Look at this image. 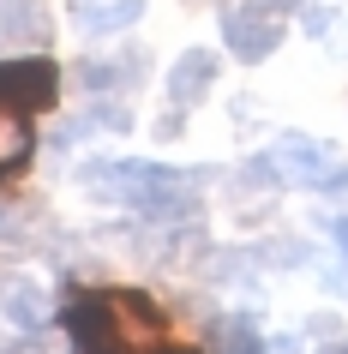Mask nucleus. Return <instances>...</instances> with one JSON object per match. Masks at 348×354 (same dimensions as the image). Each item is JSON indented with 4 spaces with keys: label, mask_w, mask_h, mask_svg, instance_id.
Here are the masks:
<instances>
[{
    "label": "nucleus",
    "mask_w": 348,
    "mask_h": 354,
    "mask_svg": "<svg viewBox=\"0 0 348 354\" xmlns=\"http://www.w3.org/2000/svg\"><path fill=\"white\" fill-rule=\"evenodd\" d=\"M60 324L73 336V354H204L192 342H174L168 336V313L145 288H127V282L73 295Z\"/></svg>",
    "instance_id": "f257e3e1"
},
{
    "label": "nucleus",
    "mask_w": 348,
    "mask_h": 354,
    "mask_svg": "<svg viewBox=\"0 0 348 354\" xmlns=\"http://www.w3.org/2000/svg\"><path fill=\"white\" fill-rule=\"evenodd\" d=\"M55 96H60V66L48 55L0 60V102H19V109L42 114V109H55Z\"/></svg>",
    "instance_id": "f03ea898"
},
{
    "label": "nucleus",
    "mask_w": 348,
    "mask_h": 354,
    "mask_svg": "<svg viewBox=\"0 0 348 354\" xmlns=\"http://www.w3.org/2000/svg\"><path fill=\"white\" fill-rule=\"evenodd\" d=\"M222 37H228V48H235L240 60H264L276 42H282V19L246 0V6H235V12L222 19Z\"/></svg>",
    "instance_id": "7ed1b4c3"
},
{
    "label": "nucleus",
    "mask_w": 348,
    "mask_h": 354,
    "mask_svg": "<svg viewBox=\"0 0 348 354\" xmlns=\"http://www.w3.org/2000/svg\"><path fill=\"white\" fill-rule=\"evenodd\" d=\"M37 156V132H30V109L19 102H0V187L19 180Z\"/></svg>",
    "instance_id": "20e7f679"
},
{
    "label": "nucleus",
    "mask_w": 348,
    "mask_h": 354,
    "mask_svg": "<svg viewBox=\"0 0 348 354\" xmlns=\"http://www.w3.org/2000/svg\"><path fill=\"white\" fill-rule=\"evenodd\" d=\"M271 156H276V168H282V180H294V187H318L330 168H336V162H330V150L312 145V138H300V132H294V138H282Z\"/></svg>",
    "instance_id": "39448f33"
},
{
    "label": "nucleus",
    "mask_w": 348,
    "mask_h": 354,
    "mask_svg": "<svg viewBox=\"0 0 348 354\" xmlns=\"http://www.w3.org/2000/svg\"><path fill=\"white\" fill-rule=\"evenodd\" d=\"M210 84H217V55H210V48L181 55V60H174V73H168V96H174V109H192Z\"/></svg>",
    "instance_id": "423d86ee"
},
{
    "label": "nucleus",
    "mask_w": 348,
    "mask_h": 354,
    "mask_svg": "<svg viewBox=\"0 0 348 354\" xmlns=\"http://www.w3.org/2000/svg\"><path fill=\"white\" fill-rule=\"evenodd\" d=\"M0 42H48L42 0H0Z\"/></svg>",
    "instance_id": "0eeeda50"
},
{
    "label": "nucleus",
    "mask_w": 348,
    "mask_h": 354,
    "mask_svg": "<svg viewBox=\"0 0 348 354\" xmlns=\"http://www.w3.org/2000/svg\"><path fill=\"white\" fill-rule=\"evenodd\" d=\"M138 12H145V0H84V6H78V24H84L91 37H109V30L138 24Z\"/></svg>",
    "instance_id": "6e6552de"
},
{
    "label": "nucleus",
    "mask_w": 348,
    "mask_h": 354,
    "mask_svg": "<svg viewBox=\"0 0 348 354\" xmlns=\"http://www.w3.org/2000/svg\"><path fill=\"white\" fill-rule=\"evenodd\" d=\"M48 295H42L37 282H19V288H6V324H19V330H37V324H48Z\"/></svg>",
    "instance_id": "1a4fd4ad"
},
{
    "label": "nucleus",
    "mask_w": 348,
    "mask_h": 354,
    "mask_svg": "<svg viewBox=\"0 0 348 354\" xmlns=\"http://www.w3.org/2000/svg\"><path fill=\"white\" fill-rule=\"evenodd\" d=\"M210 348L217 354H264V336H258L253 318H217V330H210Z\"/></svg>",
    "instance_id": "9d476101"
},
{
    "label": "nucleus",
    "mask_w": 348,
    "mask_h": 354,
    "mask_svg": "<svg viewBox=\"0 0 348 354\" xmlns=\"http://www.w3.org/2000/svg\"><path fill=\"white\" fill-rule=\"evenodd\" d=\"M0 354H42L37 336H24V342H0Z\"/></svg>",
    "instance_id": "9b49d317"
},
{
    "label": "nucleus",
    "mask_w": 348,
    "mask_h": 354,
    "mask_svg": "<svg viewBox=\"0 0 348 354\" xmlns=\"http://www.w3.org/2000/svg\"><path fill=\"white\" fill-rule=\"evenodd\" d=\"M253 6H264V12H276V19H289V12L300 6V0H253Z\"/></svg>",
    "instance_id": "f8f14e48"
},
{
    "label": "nucleus",
    "mask_w": 348,
    "mask_h": 354,
    "mask_svg": "<svg viewBox=\"0 0 348 354\" xmlns=\"http://www.w3.org/2000/svg\"><path fill=\"white\" fill-rule=\"evenodd\" d=\"M324 354H348V336H342V342H324Z\"/></svg>",
    "instance_id": "ddd939ff"
}]
</instances>
